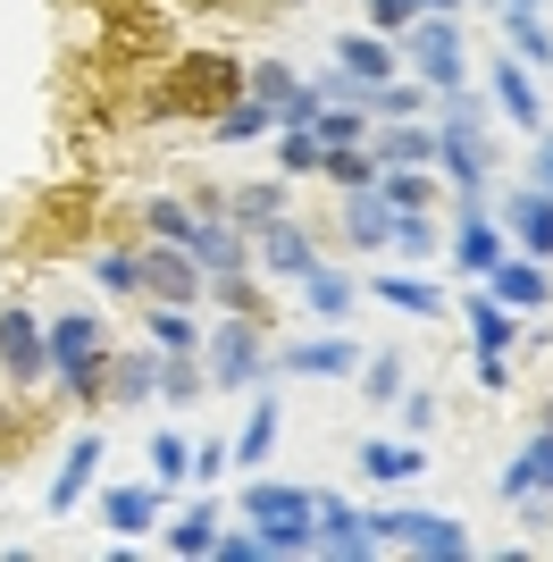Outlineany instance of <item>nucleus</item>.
Wrapping results in <instances>:
<instances>
[{"instance_id":"nucleus-31","label":"nucleus","mask_w":553,"mask_h":562,"mask_svg":"<svg viewBox=\"0 0 553 562\" xmlns=\"http://www.w3.org/2000/svg\"><path fill=\"white\" fill-rule=\"evenodd\" d=\"M377 193H386V211L403 218V211H428V202H437V177H428V168H377Z\"/></svg>"},{"instance_id":"nucleus-29","label":"nucleus","mask_w":553,"mask_h":562,"mask_svg":"<svg viewBox=\"0 0 553 562\" xmlns=\"http://www.w3.org/2000/svg\"><path fill=\"white\" fill-rule=\"evenodd\" d=\"M345 235H352V244H394V211H386V193H377V186L345 193Z\"/></svg>"},{"instance_id":"nucleus-42","label":"nucleus","mask_w":553,"mask_h":562,"mask_svg":"<svg viewBox=\"0 0 553 562\" xmlns=\"http://www.w3.org/2000/svg\"><path fill=\"white\" fill-rule=\"evenodd\" d=\"M394 252H437V227H428V218H419V211H403V218H394Z\"/></svg>"},{"instance_id":"nucleus-43","label":"nucleus","mask_w":553,"mask_h":562,"mask_svg":"<svg viewBox=\"0 0 553 562\" xmlns=\"http://www.w3.org/2000/svg\"><path fill=\"white\" fill-rule=\"evenodd\" d=\"M244 85H252L260 101H285V93H294V68H285V59H260V68L244 76Z\"/></svg>"},{"instance_id":"nucleus-18","label":"nucleus","mask_w":553,"mask_h":562,"mask_svg":"<svg viewBox=\"0 0 553 562\" xmlns=\"http://www.w3.org/2000/svg\"><path fill=\"white\" fill-rule=\"evenodd\" d=\"M101 520H110L117 538L160 529V479H143V487H110V495H101Z\"/></svg>"},{"instance_id":"nucleus-26","label":"nucleus","mask_w":553,"mask_h":562,"mask_svg":"<svg viewBox=\"0 0 553 562\" xmlns=\"http://www.w3.org/2000/svg\"><path fill=\"white\" fill-rule=\"evenodd\" d=\"M210 546H218V495H202V504L177 513V529H168V554H184V562H202Z\"/></svg>"},{"instance_id":"nucleus-48","label":"nucleus","mask_w":553,"mask_h":562,"mask_svg":"<svg viewBox=\"0 0 553 562\" xmlns=\"http://www.w3.org/2000/svg\"><path fill=\"white\" fill-rule=\"evenodd\" d=\"M537 186L553 193V126H545V135H537Z\"/></svg>"},{"instance_id":"nucleus-47","label":"nucleus","mask_w":553,"mask_h":562,"mask_svg":"<svg viewBox=\"0 0 553 562\" xmlns=\"http://www.w3.org/2000/svg\"><path fill=\"white\" fill-rule=\"evenodd\" d=\"M403 420H411V437H419V428L437 420V395H403Z\"/></svg>"},{"instance_id":"nucleus-3","label":"nucleus","mask_w":553,"mask_h":562,"mask_svg":"<svg viewBox=\"0 0 553 562\" xmlns=\"http://www.w3.org/2000/svg\"><path fill=\"white\" fill-rule=\"evenodd\" d=\"M235 93H244V68H235L227 50H184L177 76L151 93V110H160V117H218Z\"/></svg>"},{"instance_id":"nucleus-45","label":"nucleus","mask_w":553,"mask_h":562,"mask_svg":"<svg viewBox=\"0 0 553 562\" xmlns=\"http://www.w3.org/2000/svg\"><path fill=\"white\" fill-rule=\"evenodd\" d=\"M411 18H419V0H369V25H377V34H403Z\"/></svg>"},{"instance_id":"nucleus-44","label":"nucleus","mask_w":553,"mask_h":562,"mask_svg":"<svg viewBox=\"0 0 553 562\" xmlns=\"http://www.w3.org/2000/svg\"><path fill=\"white\" fill-rule=\"evenodd\" d=\"M210 562H269V546H260V529H252V538H227V529H218Z\"/></svg>"},{"instance_id":"nucleus-15","label":"nucleus","mask_w":553,"mask_h":562,"mask_svg":"<svg viewBox=\"0 0 553 562\" xmlns=\"http://www.w3.org/2000/svg\"><path fill=\"white\" fill-rule=\"evenodd\" d=\"M184 252L202 260V278H227V269H252V244L227 227V218H193V235H184Z\"/></svg>"},{"instance_id":"nucleus-12","label":"nucleus","mask_w":553,"mask_h":562,"mask_svg":"<svg viewBox=\"0 0 553 562\" xmlns=\"http://www.w3.org/2000/svg\"><path fill=\"white\" fill-rule=\"evenodd\" d=\"M394 68H403V43H394V34H345V43H336V76H345V85H394Z\"/></svg>"},{"instance_id":"nucleus-41","label":"nucleus","mask_w":553,"mask_h":562,"mask_svg":"<svg viewBox=\"0 0 553 562\" xmlns=\"http://www.w3.org/2000/svg\"><path fill=\"white\" fill-rule=\"evenodd\" d=\"M361 395L369 403H403V361H394V352H377V361L361 370Z\"/></svg>"},{"instance_id":"nucleus-49","label":"nucleus","mask_w":553,"mask_h":562,"mask_svg":"<svg viewBox=\"0 0 553 562\" xmlns=\"http://www.w3.org/2000/svg\"><path fill=\"white\" fill-rule=\"evenodd\" d=\"M419 18H461V0H419Z\"/></svg>"},{"instance_id":"nucleus-2","label":"nucleus","mask_w":553,"mask_h":562,"mask_svg":"<svg viewBox=\"0 0 553 562\" xmlns=\"http://www.w3.org/2000/svg\"><path fill=\"white\" fill-rule=\"evenodd\" d=\"M244 513H252L260 546H269V562L285 554H319V495H302V487H276V479H252L244 487Z\"/></svg>"},{"instance_id":"nucleus-37","label":"nucleus","mask_w":553,"mask_h":562,"mask_svg":"<svg viewBox=\"0 0 553 562\" xmlns=\"http://www.w3.org/2000/svg\"><path fill=\"white\" fill-rule=\"evenodd\" d=\"M285 218V186H235V227H269Z\"/></svg>"},{"instance_id":"nucleus-34","label":"nucleus","mask_w":553,"mask_h":562,"mask_svg":"<svg viewBox=\"0 0 553 562\" xmlns=\"http://www.w3.org/2000/svg\"><path fill=\"white\" fill-rule=\"evenodd\" d=\"M504 25H511V43H520L529 68H553V25H545V9H504Z\"/></svg>"},{"instance_id":"nucleus-23","label":"nucleus","mask_w":553,"mask_h":562,"mask_svg":"<svg viewBox=\"0 0 553 562\" xmlns=\"http://www.w3.org/2000/svg\"><path fill=\"white\" fill-rule=\"evenodd\" d=\"M302 303H311V319H352V303H361V285L345 278V269H311V278H302Z\"/></svg>"},{"instance_id":"nucleus-46","label":"nucleus","mask_w":553,"mask_h":562,"mask_svg":"<svg viewBox=\"0 0 553 562\" xmlns=\"http://www.w3.org/2000/svg\"><path fill=\"white\" fill-rule=\"evenodd\" d=\"M227 462H235V446H218V437H210V446H193V479H202V487H210Z\"/></svg>"},{"instance_id":"nucleus-35","label":"nucleus","mask_w":553,"mask_h":562,"mask_svg":"<svg viewBox=\"0 0 553 562\" xmlns=\"http://www.w3.org/2000/svg\"><path fill=\"white\" fill-rule=\"evenodd\" d=\"M319 177H327L336 193H369V186H377V160H369V143H361V151H327Z\"/></svg>"},{"instance_id":"nucleus-1","label":"nucleus","mask_w":553,"mask_h":562,"mask_svg":"<svg viewBox=\"0 0 553 562\" xmlns=\"http://www.w3.org/2000/svg\"><path fill=\"white\" fill-rule=\"evenodd\" d=\"M43 336H50V378H59L76 403H101V386H110V328H101L92 311H59Z\"/></svg>"},{"instance_id":"nucleus-4","label":"nucleus","mask_w":553,"mask_h":562,"mask_svg":"<svg viewBox=\"0 0 553 562\" xmlns=\"http://www.w3.org/2000/svg\"><path fill=\"white\" fill-rule=\"evenodd\" d=\"M202 370H210V395H244V386H260V378H269V345H260V319H252V311L210 319Z\"/></svg>"},{"instance_id":"nucleus-19","label":"nucleus","mask_w":553,"mask_h":562,"mask_svg":"<svg viewBox=\"0 0 553 562\" xmlns=\"http://www.w3.org/2000/svg\"><path fill=\"white\" fill-rule=\"evenodd\" d=\"M486 85H495V101L511 110V126H537V135H545V101H537L529 59H495V76H486Z\"/></svg>"},{"instance_id":"nucleus-32","label":"nucleus","mask_w":553,"mask_h":562,"mask_svg":"<svg viewBox=\"0 0 553 562\" xmlns=\"http://www.w3.org/2000/svg\"><path fill=\"white\" fill-rule=\"evenodd\" d=\"M377 303L411 311V319H444V294H437V285H419V278H403V269H386V278H377Z\"/></svg>"},{"instance_id":"nucleus-25","label":"nucleus","mask_w":553,"mask_h":562,"mask_svg":"<svg viewBox=\"0 0 553 562\" xmlns=\"http://www.w3.org/2000/svg\"><path fill=\"white\" fill-rule=\"evenodd\" d=\"M143 328H151V345L160 352H202V319H193V303H151V319H143Z\"/></svg>"},{"instance_id":"nucleus-7","label":"nucleus","mask_w":553,"mask_h":562,"mask_svg":"<svg viewBox=\"0 0 553 562\" xmlns=\"http://www.w3.org/2000/svg\"><path fill=\"white\" fill-rule=\"evenodd\" d=\"M0 370H9V386H43L50 378V336H43V319L34 311H0Z\"/></svg>"},{"instance_id":"nucleus-27","label":"nucleus","mask_w":553,"mask_h":562,"mask_svg":"<svg viewBox=\"0 0 553 562\" xmlns=\"http://www.w3.org/2000/svg\"><path fill=\"white\" fill-rule=\"evenodd\" d=\"M269 126H276V101H227V110H218V117H210V135H218V143H260V135H269Z\"/></svg>"},{"instance_id":"nucleus-22","label":"nucleus","mask_w":553,"mask_h":562,"mask_svg":"<svg viewBox=\"0 0 553 562\" xmlns=\"http://www.w3.org/2000/svg\"><path fill=\"white\" fill-rule=\"evenodd\" d=\"M361 470L377 487H403V479L428 470V453H419V437H377V446H361Z\"/></svg>"},{"instance_id":"nucleus-13","label":"nucleus","mask_w":553,"mask_h":562,"mask_svg":"<svg viewBox=\"0 0 553 562\" xmlns=\"http://www.w3.org/2000/svg\"><path fill=\"white\" fill-rule=\"evenodd\" d=\"M92 479H101V437H92V428H84V437H76V446H68V462H59V479H50L43 513H50V520H68L76 504H84V495H92Z\"/></svg>"},{"instance_id":"nucleus-28","label":"nucleus","mask_w":553,"mask_h":562,"mask_svg":"<svg viewBox=\"0 0 553 562\" xmlns=\"http://www.w3.org/2000/svg\"><path fill=\"white\" fill-rule=\"evenodd\" d=\"M311 135H319V151H361V143H369V110H361V101H327Z\"/></svg>"},{"instance_id":"nucleus-17","label":"nucleus","mask_w":553,"mask_h":562,"mask_svg":"<svg viewBox=\"0 0 553 562\" xmlns=\"http://www.w3.org/2000/svg\"><path fill=\"white\" fill-rule=\"evenodd\" d=\"M504 504H520V495H553V428H537L529 446H520V462H504Z\"/></svg>"},{"instance_id":"nucleus-5","label":"nucleus","mask_w":553,"mask_h":562,"mask_svg":"<svg viewBox=\"0 0 553 562\" xmlns=\"http://www.w3.org/2000/svg\"><path fill=\"white\" fill-rule=\"evenodd\" d=\"M394 43H403V59H411V76L428 93H461L470 85V43H461L453 18H411Z\"/></svg>"},{"instance_id":"nucleus-14","label":"nucleus","mask_w":553,"mask_h":562,"mask_svg":"<svg viewBox=\"0 0 553 562\" xmlns=\"http://www.w3.org/2000/svg\"><path fill=\"white\" fill-rule=\"evenodd\" d=\"M319 554H336V562L377 554V538H369V513H352L345 495H319Z\"/></svg>"},{"instance_id":"nucleus-16","label":"nucleus","mask_w":553,"mask_h":562,"mask_svg":"<svg viewBox=\"0 0 553 562\" xmlns=\"http://www.w3.org/2000/svg\"><path fill=\"white\" fill-rule=\"evenodd\" d=\"M504 227H511V244L529 260H553V193L537 186V193H511L504 202Z\"/></svg>"},{"instance_id":"nucleus-11","label":"nucleus","mask_w":553,"mask_h":562,"mask_svg":"<svg viewBox=\"0 0 553 562\" xmlns=\"http://www.w3.org/2000/svg\"><path fill=\"white\" fill-rule=\"evenodd\" d=\"M486 294H495V303H504V311H545L553 303V278H545V260H529V252H520V260H495V269H486Z\"/></svg>"},{"instance_id":"nucleus-40","label":"nucleus","mask_w":553,"mask_h":562,"mask_svg":"<svg viewBox=\"0 0 553 562\" xmlns=\"http://www.w3.org/2000/svg\"><path fill=\"white\" fill-rule=\"evenodd\" d=\"M92 278L110 285V294H143V260L135 252H92Z\"/></svg>"},{"instance_id":"nucleus-10","label":"nucleus","mask_w":553,"mask_h":562,"mask_svg":"<svg viewBox=\"0 0 553 562\" xmlns=\"http://www.w3.org/2000/svg\"><path fill=\"white\" fill-rule=\"evenodd\" d=\"M252 269H269V278L302 285L311 269H319V252H311V235H302L294 218H269V227H252Z\"/></svg>"},{"instance_id":"nucleus-20","label":"nucleus","mask_w":553,"mask_h":562,"mask_svg":"<svg viewBox=\"0 0 553 562\" xmlns=\"http://www.w3.org/2000/svg\"><path fill=\"white\" fill-rule=\"evenodd\" d=\"M495 260H504V227H495V218H478V202H470V218H461V235H453V269L486 285V269H495Z\"/></svg>"},{"instance_id":"nucleus-9","label":"nucleus","mask_w":553,"mask_h":562,"mask_svg":"<svg viewBox=\"0 0 553 562\" xmlns=\"http://www.w3.org/2000/svg\"><path fill=\"white\" fill-rule=\"evenodd\" d=\"M143 260V294H151V303H193V294H202V260H193V252H184V244H168V235H160V244H151V252H135Z\"/></svg>"},{"instance_id":"nucleus-50","label":"nucleus","mask_w":553,"mask_h":562,"mask_svg":"<svg viewBox=\"0 0 553 562\" xmlns=\"http://www.w3.org/2000/svg\"><path fill=\"white\" fill-rule=\"evenodd\" d=\"M276 9H302V0H276Z\"/></svg>"},{"instance_id":"nucleus-8","label":"nucleus","mask_w":553,"mask_h":562,"mask_svg":"<svg viewBox=\"0 0 553 562\" xmlns=\"http://www.w3.org/2000/svg\"><path fill=\"white\" fill-rule=\"evenodd\" d=\"M269 370H285V378H352L361 370V345H352V336H294V345L269 352Z\"/></svg>"},{"instance_id":"nucleus-30","label":"nucleus","mask_w":553,"mask_h":562,"mask_svg":"<svg viewBox=\"0 0 553 562\" xmlns=\"http://www.w3.org/2000/svg\"><path fill=\"white\" fill-rule=\"evenodd\" d=\"M369 160H377V168H428V160H437V126H394V135H377Z\"/></svg>"},{"instance_id":"nucleus-21","label":"nucleus","mask_w":553,"mask_h":562,"mask_svg":"<svg viewBox=\"0 0 553 562\" xmlns=\"http://www.w3.org/2000/svg\"><path fill=\"white\" fill-rule=\"evenodd\" d=\"M143 395H160V345L110 352V386H101V403H143Z\"/></svg>"},{"instance_id":"nucleus-38","label":"nucleus","mask_w":553,"mask_h":562,"mask_svg":"<svg viewBox=\"0 0 553 562\" xmlns=\"http://www.w3.org/2000/svg\"><path fill=\"white\" fill-rule=\"evenodd\" d=\"M143 218H151V235H168V244H184V235H193V202H177V193H151V202H143Z\"/></svg>"},{"instance_id":"nucleus-36","label":"nucleus","mask_w":553,"mask_h":562,"mask_svg":"<svg viewBox=\"0 0 553 562\" xmlns=\"http://www.w3.org/2000/svg\"><path fill=\"white\" fill-rule=\"evenodd\" d=\"M319 135H311V126H285V135H276V168H285V177H319Z\"/></svg>"},{"instance_id":"nucleus-6","label":"nucleus","mask_w":553,"mask_h":562,"mask_svg":"<svg viewBox=\"0 0 553 562\" xmlns=\"http://www.w3.org/2000/svg\"><path fill=\"white\" fill-rule=\"evenodd\" d=\"M369 538L377 546H411V554H437V562H470V529L444 520V513H411V504L369 513Z\"/></svg>"},{"instance_id":"nucleus-39","label":"nucleus","mask_w":553,"mask_h":562,"mask_svg":"<svg viewBox=\"0 0 553 562\" xmlns=\"http://www.w3.org/2000/svg\"><path fill=\"white\" fill-rule=\"evenodd\" d=\"M151 479H160V487H177V479H193V446H184V437H151Z\"/></svg>"},{"instance_id":"nucleus-33","label":"nucleus","mask_w":553,"mask_h":562,"mask_svg":"<svg viewBox=\"0 0 553 562\" xmlns=\"http://www.w3.org/2000/svg\"><path fill=\"white\" fill-rule=\"evenodd\" d=\"M276 420H285V403H276V395H260V403H252V420H244V437H235V462H269Z\"/></svg>"},{"instance_id":"nucleus-24","label":"nucleus","mask_w":553,"mask_h":562,"mask_svg":"<svg viewBox=\"0 0 553 562\" xmlns=\"http://www.w3.org/2000/svg\"><path fill=\"white\" fill-rule=\"evenodd\" d=\"M461 319H470V352H504L511 336H520V311H504L495 294H470V311H461Z\"/></svg>"}]
</instances>
